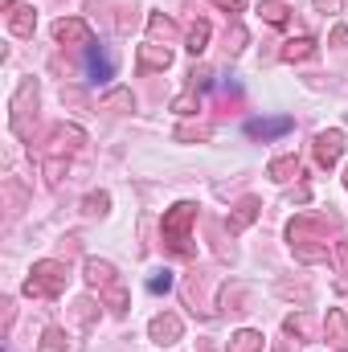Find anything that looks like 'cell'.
<instances>
[{
  "label": "cell",
  "mask_w": 348,
  "mask_h": 352,
  "mask_svg": "<svg viewBox=\"0 0 348 352\" xmlns=\"http://www.w3.org/2000/svg\"><path fill=\"white\" fill-rule=\"evenodd\" d=\"M283 131H291V119H250L246 123V135L250 140H270V135H283Z\"/></svg>",
  "instance_id": "6da1fadb"
},
{
  "label": "cell",
  "mask_w": 348,
  "mask_h": 352,
  "mask_svg": "<svg viewBox=\"0 0 348 352\" xmlns=\"http://www.w3.org/2000/svg\"><path fill=\"white\" fill-rule=\"evenodd\" d=\"M90 74L102 82V78H111V58H98V50H90Z\"/></svg>",
  "instance_id": "7a4b0ae2"
}]
</instances>
